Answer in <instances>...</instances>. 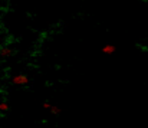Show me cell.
Instances as JSON below:
<instances>
[{"label": "cell", "instance_id": "277c9868", "mask_svg": "<svg viewBox=\"0 0 148 128\" xmlns=\"http://www.w3.org/2000/svg\"><path fill=\"white\" fill-rule=\"evenodd\" d=\"M0 55L1 56H9V55H12V49L10 47H4L3 50H0Z\"/></svg>", "mask_w": 148, "mask_h": 128}, {"label": "cell", "instance_id": "5b68a950", "mask_svg": "<svg viewBox=\"0 0 148 128\" xmlns=\"http://www.w3.org/2000/svg\"><path fill=\"white\" fill-rule=\"evenodd\" d=\"M49 111L52 112V114H55V115H58V114L60 112V109H59V107H58V105H52V107L49 108Z\"/></svg>", "mask_w": 148, "mask_h": 128}, {"label": "cell", "instance_id": "6da1fadb", "mask_svg": "<svg viewBox=\"0 0 148 128\" xmlns=\"http://www.w3.org/2000/svg\"><path fill=\"white\" fill-rule=\"evenodd\" d=\"M12 82H13L14 85H19V86H26V85H29V82H30V79H29V76H27V75H23V74H19V75H14V76L12 78Z\"/></svg>", "mask_w": 148, "mask_h": 128}, {"label": "cell", "instance_id": "3957f363", "mask_svg": "<svg viewBox=\"0 0 148 128\" xmlns=\"http://www.w3.org/2000/svg\"><path fill=\"white\" fill-rule=\"evenodd\" d=\"M9 111V104L7 102H0V112H7Z\"/></svg>", "mask_w": 148, "mask_h": 128}, {"label": "cell", "instance_id": "52a82bcc", "mask_svg": "<svg viewBox=\"0 0 148 128\" xmlns=\"http://www.w3.org/2000/svg\"><path fill=\"white\" fill-rule=\"evenodd\" d=\"M0 42H1V36H0Z\"/></svg>", "mask_w": 148, "mask_h": 128}, {"label": "cell", "instance_id": "8992f818", "mask_svg": "<svg viewBox=\"0 0 148 128\" xmlns=\"http://www.w3.org/2000/svg\"><path fill=\"white\" fill-rule=\"evenodd\" d=\"M50 107H52V104H50V102H46V101H45V102H42V108H43V109L49 111Z\"/></svg>", "mask_w": 148, "mask_h": 128}, {"label": "cell", "instance_id": "7a4b0ae2", "mask_svg": "<svg viewBox=\"0 0 148 128\" xmlns=\"http://www.w3.org/2000/svg\"><path fill=\"white\" fill-rule=\"evenodd\" d=\"M115 50H116V47L112 43H106L102 47V53H105V55H112V53H115Z\"/></svg>", "mask_w": 148, "mask_h": 128}]
</instances>
